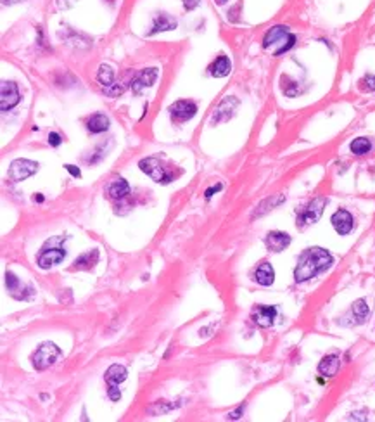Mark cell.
Returning <instances> with one entry per match:
<instances>
[{
  "label": "cell",
  "instance_id": "obj_1",
  "mask_svg": "<svg viewBox=\"0 0 375 422\" xmlns=\"http://www.w3.org/2000/svg\"><path fill=\"white\" fill-rule=\"evenodd\" d=\"M334 263V258L327 249L323 248H310L299 256V261L294 268V280L298 284L315 279L316 275L323 273L330 265Z\"/></svg>",
  "mask_w": 375,
  "mask_h": 422
},
{
  "label": "cell",
  "instance_id": "obj_2",
  "mask_svg": "<svg viewBox=\"0 0 375 422\" xmlns=\"http://www.w3.org/2000/svg\"><path fill=\"white\" fill-rule=\"evenodd\" d=\"M282 44L279 50L275 52V56H282L284 52H287L289 49H292L296 44V37L289 33V30L285 26H273L272 30L267 31L263 38V49H272L273 45Z\"/></svg>",
  "mask_w": 375,
  "mask_h": 422
},
{
  "label": "cell",
  "instance_id": "obj_3",
  "mask_svg": "<svg viewBox=\"0 0 375 422\" xmlns=\"http://www.w3.org/2000/svg\"><path fill=\"white\" fill-rule=\"evenodd\" d=\"M61 357V350L54 343H44L33 355V367L37 370H45L54 365Z\"/></svg>",
  "mask_w": 375,
  "mask_h": 422
},
{
  "label": "cell",
  "instance_id": "obj_4",
  "mask_svg": "<svg viewBox=\"0 0 375 422\" xmlns=\"http://www.w3.org/2000/svg\"><path fill=\"white\" fill-rule=\"evenodd\" d=\"M140 170L144 171L146 175H149L154 182L158 183H168L171 180V175L166 171V168L163 166V163L156 158H146L139 163Z\"/></svg>",
  "mask_w": 375,
  "mask_h": 422
},
{
  "label": "cell",
  "instance_id": "obj_5",
  "mask_svg": "<svg viewBox=\"0 0 375 422\" xmlns=\"http://www.w3.org/2000/svg\"><path fill=\"white\" fill-rule=\"evenodd\" d=\"M325 202L327 201L323 197H316L313 201L308 202L306 208L298 215V227L316 224V222L320 220V217H322L323 208H325Z\"/></svg>",
  "mask_w": 375,
  "mask_h": 422
},
{
  "label": "cell",
  "instance_id": "obj_6",
  "mask_svg": "<svg viewBox=\"0 0 375 422\" xmlns=\"http://www.w3.org/2000/svg\"><path fill=\"white\" fill-rule=\"evenodd\" d=\"M38 170V163L30 161V159H14L9 166V177L14 182H23L35 175Z\"/></svg>",
  "mask_w": 375,
  "mask_h": 422
},
{
  "label": "cell",
  "instance_id": "obj_7",
  "mask_svg": "<svg viewBox=\"0 0 375 422\" xmlns=\"http://www.w3.org/2000/svg\"><path fill=\"white\" fill-rule=\"evenodd\" d=\"M19 90L14 81H2L0 85V108L2 111H9L19 102Z\"/></svg>",
  "mask_w": 375,
  "mask_h": 422
},
{
  "label": "cell",
  "instance_id": "obj_8",
  "mask_svg": "<svg viewBox=\"0 0 375 422\" xmlns=\"http://www.w3.org/2000/svg\"><path fill=\"white\" fill-rule=\"evenodd\" d=\"M195 113H197V106L190 102V100H177L175 104L170 106L171 120L177 121V123L189 121L190 118H194Z\"/></svg>",
  "mask_w": 375,
  "mask_h": 422
},
{
  "label": "cell",
  "instance_id": "obj_9",
  "mask_svg": "<svg viewBox=\"0 0 375 422\" xmlns=\"http://www.w3.org/2000/svg\"><path fill=\"white\" fill-rule=\"evenodd\" d=\"M330 222H332V227H334L335 232H337L339 236H347L354 227L353 215H351L347 209H337L334 215H332Z\"/></svg>",
  "mask_w": 375,
  "mask_h": 422
},
{
  "label": "cell",
  "instance_id": "obj_10",
  "mask_svg": "<svg viewBox=\"0 0 375 422\" xmlns=\"http://www.w3.org/2000/svg\"><path fill=\"white\" fill-rule=\"evenodd\" d=\"M156 80H158V68L144 69V71H140L139 76L134 80V83H132V90H134L135 95H140L144 88L152 87Z\"/></svg>",
  "mask_w": 375,
  "mask_h": 422
},
{
  "label": "cell",
  "instance_id": "obj_11",
  "mask_svg": "<svg viewBox=\"0 0 375 422\" xmlns=\"http://www.w3.org/2000/svg\"><path fill=\"white\" fill-rule=\"evenodd\" d=\"M265 244H267L268 251L272 253H282L289 244H291V236L285 232H268L267 237H265Z\"/></svg>",
  "mask_w": 375,
  "mask_h": 422
},
{
  "label": "cell",
  "instance_id": "obj_12",
  "mask_svg": "<svg viewBox=\"0 0 375 422\" xmlns=\"http://www.w3.org/2000/svg\"><path fill=\"white\" fill-rule=\"evenodd\" d=\"M277 316V308L275 306H258L253 311V320L260 327H270L275 322Z\"/></svg>",
  "mask_w": 375,
  "mask_h": 422
},
{
  "label": "cell",
  "instance_id": "obj_13",
  "mask_svg": "<svg viewBox=\"0 0 375 422\" xmlns=\"http://www.w3.org/2000/svg\"><path fill=\"white\" fill-rule=\"evenodd\" d=\"M66 253L62 251V249H45V251L40 253V256H38V267L47 268L54 267V265H59L62 260H64Z\"/></svg>",
  "mask_w": 375,
  "mask_h": 422
},
{
  "label": "cell",
  "instance_id": "obj_14",
  "mask_svg": "<svg viewBox=\"0 0 375 422\" xmlns=\"http://www.w3.org/2000/svg\"><path fill=\"white\" fill-rule=\"evenodd\" d=\"M339 367H341V358L337 355H327L318 363V372L325 377H334L339 372Z\"/></svg>",
  "mask_w": 375,
  "mask_h": 422
},
{
  "label": "cell",
  "instance_id": "obj_15",
  "mask_svg": "<svg viewBox=\"0 0 375 422\" xmlns=\"http://www.w3.org/2000/svg\"><path fill=\"white\" fill-rule=\"evenodd\" d=\"M255 280L260 286H272L273 280H275V272H273V267L272 263H268V261H263V263L260 265V267L256 268L255 272Z\"/></svg>",
  "mask_w": 375,
  "mask_h": 422
},
{
  "label": "cell",
  "instance_id": "obj_16",
  "mask_svg": "<svg viewBox=\"0 0 375 422\" xmlns=\"http://www.w3.org/2000/svg\"><path fill=\"white\" fill-rule=\"evenodd\" d=\"M237 104H239V102H237L233 97H228V99H225L223 102L218 106L216 113H214V116H213V123H221V121L228 120L230 116L233 115V111H235Z\"/></svg>",
  "mask_w": 375,
  "mask_h": 422
},
{
  "label": "cell",
  "instance_id": "obj_17",
  "mask_svg": "<svg viewBox=\"0 0 375 422\" xmlns=\"http://www.w3.org/2000/svg\"><path fill=\"white\" fill-rule=\"evenodd\" d=\"M232 71V62L226 56H220L209 66V75L214 78H223Z\"/></svg>",
  "mask_w": 375,
  "mask_h": 422
},
{
  "label": "cell",
  "instance_id": "obj_18",
  "mask_svg": "<svg viewBox=\"0 0 375 422\" xmlns=\"http://www.w3.org/2000/svg\"><path fill=\"white\" fill-rule=\"evenodd\" d=\"M177 28V21H175L171 16L168 14H158L154 18V25H152V30L149 35H154L158 31H168V30H175Z\"/></svg>",
  "mask_w": 375,
  "mask_h": 422
},
{
  "label": "cell",
  "instance_id": "obj_19",
  "mask_svg": "<svg viewBox=\"0 0 375 422\" xmlns=\"http://www.w3.org/2000/svg\"><path fill=\"white\" fill-rule=\"evenodd\" d=\"M107 192L111 199H123L127 194H130V185H128V182L123 180V178H116V180L109 185Z\"/></svg>",
  "mask_w": 375,
  "mask_h": 422
},
{
  "label": "cell",
  "instance_id": "obj_20",
  "mask_svg": "<svg viewBox=\"0 0 375 422\" xmlns=\"http://www.w3.org/2000/svg\"><path fill=\"white\" fill-rule=\"evenodd\" d=\"M97 260H99V251H88L85 253V255L78 256L75 260V263H73V270H76V268H80V270H85V268H90L93 265L97 263Z\"/></svg>",
  "mask_w": 375,
  "mask_h": 422
},
{
  "label": "cell",
  "instance_id": "obj_21",
  "mask_svg": "<svg viewBox=\"0 0 375 422\" xmlns=\"http://www.w3.org/2000/svg\"><path fill=\"white\" fill-rule=\"evenodd\" d=\"M105 381L109 384H119L127 379V369L121 365H111L107 370H105Z\"/></svg>",
  "mask_w": 375,
  "mask_h": 422
},
{
  "label": "cell",
  "instance_id": "obj_22",
  "mask_svg": "<svg viewBox=\"0 0 375 422\" xmlns=\"http://www.w3.org/2000/svg\"><path fill=\"white\" fill-rule=\"evenodd\" d=\"M88 130L92 134H102L109 128V118L104 115H93L90 120H88Z\"/></svg>",
  "mask_w": 375,
  "mask_h": 422
},
{
  "label": "cell",
  "instance_id": "obj_23",
  "mask_svg": "<svg viewBox=\"0 0 375 422\" xmlns=\"http://www.w3.org/2000/svg\"><path fill=\"white\" fill-rule=\"evenodd\" d=\"M349 149L353 154L363 156V154H366V152H370V149H372V142H370L368 139H365V137H360V139H354L353 142H351Z\"/></svg>",
  "mask_w": 375,
  "mask_h": 422
},
{
  "label": "cell",
  "instance_id": "obj_24",
  "mask_svg": "<svg viewBox=\"0 0 375 422\" xmlns=\"http://www.w3.org/2000/svg\"><path fill=\"white\" fill-rule=\"evenodd\" d=\"M368 313H370V308H368V304H366L365 299H356V301L353 303V315H354V319H356L358 324L365 322Z\"/></svg>",
  "mask_w": 375,
  "mask_h": 422
},
{
  "label": "cell",
  "instance_id": "obj_25",
  "mask_svg": "<svg viewBox=\"0 0 375 422\" xmlns=\"http://www.w3.org/2000/svg\"><path fill=\"white\" fill-rule=\"evenodd\" d=\"M97 80H99V83L104 85V87H111L112 81H114V71L111 69V66L100 64L99 71H97Z\"/></svg>",
  "mask_w": 375,
  "mask_h": 422
},
{
  "label": "cell",
  "instance_id": "obj_26",
  "mask_svg": "<svg viewBox=\"0 0 375 422\" xmlns=\"http://www.w3.org/2000/svg\"><path fill=\"white\" fill-rule=\"evenodd\" d=\"M284 196H277V197H270L268 201H265V202H261L260 204V208L256 209V213H255V217L256 215H263V213H267V211H270L273 209L275 206H279L280 202H284Z\"/></svg>",
  "mask_w": 375,
  "mask_h": 422
},
{
  "label": "cell",
  "instance_id": "obj_27",
  "mask_svg": "<svg viewBox=\"0 0 375 422\" xmlns=\"http://www.w3.org/2000/svg\"><path fill=\"white\" fill-rule=\"evenodd\" d=\"M6 284H7V289H9V292L13 296H16V291H19V289H21V282H19V279L14 275L13 272H7L6 273Z\"/></svg>",
  "mask_w": 375,
  "mask_h": 422
},
{
  "label": "cell",
  "instance_id": "obj_28",
  "mask_svg": "<svg viewBox=\"0 0 375 422\" xmlns=\"http://www.w3.org/2000/svg\"><path fill=\"white\" fill-rule=\"evenodd\" d=\"M361 88L368 92H375V75H366L361 80Z\"/></svg>",
  "mask_w": 375,
  "mask_h": 422
},
{
  "label": "cell",
  "instance_id": "obj_29",
  "mask_svg": "<svg viewBox=\"0 0 375 422\" xmlns=\"http://www.w3.org/2000/svg\"><path fill=\"white\" fill-rule=\"evenodd\" d=\"M124 85L123 83H116V85H111V87H105V93H107L109 97H118V95H121V93L124 92Z\"/></svg>",
  "mask_w": 375,
  "mask_h": 422
},
{
  "label": "cell",
  "instance_id": "obj_30",
  "mask_svg": "<svg viewBox=\"0 0 375 422\" xmlns=\"http://www.w3.org/2000/svg\"><path fill=\"white\" fill-rule=\"evenodd\" d=\"M109 398H111L112 401H118L119 398H121V391H119V388H118V384H109Z\"/></svg>",
  "mask_w": 375,
  "mask_h": 422
},
{
  "label": "cell",
  "instance_id": "obj_31",
  "mask_svg": "<svg viewBox=\"0 0 375 422\" xmlns=\"http://www.w3.org/2000/svg\"><path fill=\"white\" fill-rule=\"evenodd\" d=\"M61 142H62V139H61V135H59V134H56V132H52V134H49V144H50V146L57 147V146H61Z\"/></svg>",
  "mask_w": 375,
  "mask_h": 422
},
{
  "label": "cell",
  "instance_id": "obj_32",
  "mask_svg": "<svg viewBox=\"0 0 375 422\" xmlns=\"http://www.w3.org/2000/svg\"><path fill=\"white\" fill-rule=\"evenodd\" d=\"M76 4V0H57V7L59 9H69Z\"/></svg>",
  "mask_w": 375,
  "mask_h": 422
},
{
  "label": "cell",
  "instance_id": "obj_33",
  "mask_svg": "<svg viewBox=\"0 0 375 422\" xmlns=\"http://www.w3.org/2000/svg\"><path fill=\"white\" fill-rule=\"evenodd\" d=\"M199 2H201V0H183V7H185L187 11H192L199 6Z\"/></svg>",
  "mask_w": 375,
  "mask_h": 422
},
{
  "label": "cell",
  "instance_id": "obj_34",
  "mask_svg": "<svg viewBox=\"0 0 375 422\" xmlns=\"http://www.w3.org/2000/svg\"><path fill=\"white\" fill-rule=\"evenodd\" d=\"M218 190H221V183H218V185H214V187H211V189L206 190V197L209 199L214 192H218Z\"/></svg>",
  "mask_w": 375,
  "mask_h": 422
},
{
  "label": "cell",
  "instance_id": "obj_35",
  "mask_svg": "<svg viewBox=\"0 0 375 422\" xmlns=\"http://www.w3.org/2000/svg\"><path fill=\"white\" fill-rule=\"evenodd\" d=\"M66 170H68L69 173L73 175V177H80V175H81V173H80V170H78V168H75L73 165H66Z\"/></svg>",
  "mask_w": 375,
  "mask_h": 422
},
{
  "label": "cell",
  "instance_id": "obj_36",
  "mask_svg": "<svg viewBox=\"0 0 375 422\" xmlns=\"http://www.w3.org/2000/svg\"><path fill=\"white\" fill-rule=\"evenodd\" d=\"M242 412H244V407H239V408L235 410V412H232V413H230V419H239Z\"/></svg>",
  "mask_w": 375,
  "mask_h": 422
},
{
  "label": "cell",
  "instance_id": "obj_37",
  "mask_svg": "<svg viewBox=\"0 0 375 422\" xmlns=\"http://www.w3.org/2000/svg\"><path fill=\"white\" fill-rule=\"evenodd\" d=\"M216 2H218V4H225L226 0H216Z\"/></svg>",
  "mask_w": 375,
  "mask_h": 422
}]
</instances>
